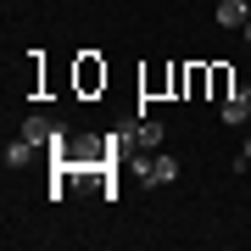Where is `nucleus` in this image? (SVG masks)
<instances>
[{
  "label": "nucleus",
  "mask_w": 251,
  "mask_h": 251,
  "mask_svg": "<svg viewBox=\"0 0 251 251\" xmlns=\"http://www.w3.org/2000/svg\"><path fill=\"white\" fill-rule=\"evenodd\" d=\"M128 145H134V151H156V145H162V123H151V117L128 123Z\"/></svg>",
  "instance_id": "nucleus-1"
},
{
  "label": "nucleus",
  "mask_w": 251,
  "mask_h": 251,
  "mask_svg": "<svg viewBox=\"0 0 251 251\" xmlns=\"http://www.w3.org/2000/svg\"><path fill=\"white\" fill-rule=\"evenodd\" d=\"M218 112H224V123L234 128V123H246V117H251V95L246 90H234V95H224V106H218Z\"/></svg>",
  "instance_id": "nucleus-2"
},
{
  "label": "nucleus",
  "mask_w": 251,
  "mask_h": 251,
  "mask_svg": "<svg viewBox=\"0 0 251 251\" xmlns=\"http://www.w3.org/2000/svg\"><path fill=\"white\" fill-rule=\"evenodd\" d=\"M224 28H246V17H251V6L246 0H218V11H212Z\"/></svg>",
  "instance_id": "nucleus-3"
},
{
  "label": "nucleus",
  "mask_w": 251,
  "mask_h": 251,
  "mask_svg": "<svg viewBox=\"0 0 251 251\" xmlns=\"http://www.w3.org/2000/svg\"><path fill=\"white\" fill-rule=\"evenodd\" d=\"M173 179H179V162H173L168 151H156L151 156V184H173Z\"/></svg>",
  "instance_id": "nucleus-4"
},
{
  "label": "nucleus",
  "mask_w": 251,
  "mask_h": 251,
  "mask_svg": "<svg viewBox=\"0 0 251 251\" xmlns=\"http://www.w3.org/2000/svg\"><path fill=\"white\" fill-rule=\"evenodd\" d=\"M28 162H34V140L23 134V140H11V145H6V168H28Z\"/></svg>",
  "instance_id": "nucleus-5"
},
{
  "label": "nucleus",
  "mask_w": 251,
  "mask_h": 251,
  "mask_svg": "<svg viewBox=\"0 0 251 251\" xmlns=\"http://www.w3.org/2000/svg\"><path fill=\"white\" fill-rule=\"evenodd\" d=\"M100 78H106V73H100L95 62H84V67H78V84H84V90H95V84H100Z\"/></svg>",
  "instance_id": "nucleus-6"
},
{
  "label": "nucleus",
  "mask_w": 251,
  "mask_h": 251,
  "mask_svg": "<svg viewBox=\"0 0 251 251\" xmlns=\"http://www.w3.org/2000/svg\"><path fill=\"white\" fill-rule=\"evenodd\" d=\"M240 156H246V162H251V134H246V145H240Z\"/></svg>",
  "instance_id": "nucleus-7"
},
{
  "label": "nucleus",
  "mask_w": 251,
  "mask_h": 251,
  "mask_svg": "<svg viewBox=\"0 0 251 251\" xmlns=\"http://www.w3.org/2000/svg\"><path fill=\"white\" fill-rule=\"evenodd\" d=\"M246 39H251V17H246Z\"/></svg>",
  "instance_id": "nucleus-8"
},
{
  "label": "nucleus",
  "mask_w": 251,
  "mask_h": 251,
  "mask_svg": "<svg viewBox=\"0 0 251 251\" xmlns=\"http://www.w3.org/2000/svg\"><path fill=\"white\" fill-rule=\"evenodd\" d=\"M246 95H251V90H246Z\"/></svg>",
  "instance_id": "nucleus-9"
}]
</instances>
